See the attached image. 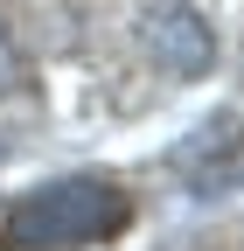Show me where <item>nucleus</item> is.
<instances>
[{
    "instance_id": "obj_1",
    "label": "nucleus",
    "mask_w": 244,
    "mask_h": 251,
    "mask_svg": "<svg viewBox=\"0 0 244 251\" xmlns=\"http://www.w3.org/2000/svg\"><path fill=\"white\" fill-rule=\"evenodd\" d=\"M126 224H133V202L112 175H63L0 209V244L7 251H91V244H112Z\"/></svg>"
},
{
    "instance_id": "obj_2",
    "label": "nucleus",
    "mask_w": 244,
    "mask_h": 251,
    "mask_svg": "<svg viewBox=\"0 0 244 251\" xmlns=\"http://www.w3.org/2000/svg\"><path fill=\"white\" fill-rule=\"evenodd\" d=\"M168 168L189 181V196H230V188H244V119L223 112V119L195 126L168 153Z\"/></svg>"
},
{
    "instance_id": "obj_3",
    "label": "nucleus",
    "mask_w": 244,
    "mask_h": 251,
    "mask_svg": "<svg viewBox=\"0 0 244 251\" xmlns=\"http://www.w3.org/2000/svg\"><path fill=\"white\" fill-rule=\"evenodd\" d=\"M140 42L154 49V63L168 77H209L217 63V35L189 0H146L140 7Z\"/></svg>"
},
{
    "instance_id": "obj_4",
    "label": "nucleus",
    "mask_w": 244,
    "mask_h": 251,
    "mask_svg": "<svg viewBox=\"0 0 244 251\" xmlns=\"http://www.w3.org/2000/svg\"><path fill=\"white\" fill-rule=\"evenodd\" d=\"M21 49H14V35H7V21H0V98H14V91H21Z\"/></svg>"
}]
</instances>
